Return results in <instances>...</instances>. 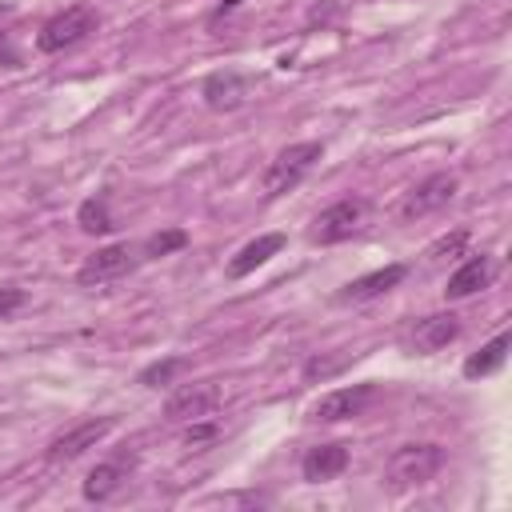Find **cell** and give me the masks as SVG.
I'll return each instance as SVG.
<instances>
[{"label": "cell", "mask_w": 512, "mask_h": 512, "mask_svg": "<svg viewBox=\"0 0 512 512\" xmlns=\"http://www.w3.org/2000/svg\"><path fill=\"white\" fill-rule=\"evenodd\" d=\"M368 216V200L364 196H344L336 204H328L324 212H316V220L308 224V240L312 244H340L348 240Z\"/></svg>", "instance_id": "cell-4"}, {"label": "cell", "mask_w": 512, "mask_h": 512, "mask_svg": "<svg viewBox=\"0 0 512 512\" xmlns=\"http://www.w3.org/2000/svg\"><path fill=\"white\" fill-rule=\"evenodd\" d=\"M24 304H28V296H24L20 288H12V284H4V288H0V320H12Z\"/></svg>", "instance_id": "cell-23"}, {"label": "cell", "mask_w": 512, "mask_h": 512, "mask_svg": "<svg viewBox=\"0 0 512 512\" xmlns=\"http://www.w3.org/2000/svg\"><path fill=\"white\" fill-rule=\"evenodd\" d=\"M96 28H100V12L88 8V4H72V8L56 12L52 20L40 24V32H36V48H40V52H64V48L88 40Z\"/></svg>", "instance_id": "cell-3"}, {"label": "cell", "mask_w": 512, "mask_h": 512, "mask_svg": "<svg viewBox=\"0 0 512 512\" xmlns=\"http://www.w3.org/2000/svg\"><path fill=\"white\" fill-rule=\"evenodd\" d=\"M376 400V384H348V388H332L324 392L312 408H308V420H320V424H340V420H356L372 408Z\"/></svg>", "instance_id": "cell-6"}, {"label": "cell", "mask_w": 512, "mask_h": 512, "mask_svg": "<svg viewBox=\"0 0 512 512\" xmlns=\"http://www.w3.org/2000/svg\"><path fill=\"white\" fill-rule=\"evenodd\" d=\"M184 244H188V232H184V228H164V232L148 236V240L140 244V252H144V256H168V252H180Z\"/></svg>", "instance_id": "cell-19"}, {"label": "cell", "mask_w": 512, "mask_h": 512, "mask_svg": "<svg viewBox=\"0 0 512 512\" xmlns=\"http://www.w3.org/2000/svg\"><path fill=\"white\" fill-rule=\"evenodd\" d=\"M136 248L132 244H108V248H96L84 264H80V272H76V280L80 284H108V280H120V276H128L132 268H136Z\"/></svg>", "instance_id": "cell-9"}, {"label": "cell", "mask_w": 512, "mask_h": 512, "mask_svg": "<svg viewBox=\"0 0 512 512\" xmlns=\"http://www.w3.org/2000/svg\"><path fill=\"white\" fill-rule=\"evenodd\" d=\"M344 468H348V444H316V448H308L304 460H300V472H304L308 484L336 480Z\"/></svg>", "instance_id": "cell-14"}, {"label": "cell", "mask_w": 512, "mask_h": 512, "mask_svg": "<svg viewBox=\"0 0 512 512\" xmlns=\"http://www.w3.org/2000/svg\"><path fill=\"white\" fill-rule=\"evenodd\" d=\"M200 96H204V104H208L212 112H236V108L244 104V96H248V80H244L236 68H224V72H212V76L204 80Z\"/></svg>", "instance_id": "cell-12"}, {"label": "cell", "mask_w": 512, "mask_h": 512, "mask_svg": "<svg viewBox=\"0 0 512 512\" xmlns=\"http://www.w3.org/2000/svg\"><path fill=\"white\" fill-rule=\"evenodd\" d=\"M216 436H220V424H216L212 416H204V420H188L184 444H188V448H204V444H212Z\"/></svg>", "instance_id": "cell-22"}, {"label": "cell", "mask_w": 512, "mask_h": 512, "mask_svg": "<svg viewBox=\"0 0 512 512\" xmlns=\"http://www.w3.org/2000/svg\"><path fill=\"white\" fill-rule=\"evenodd\" d=\"M112 416H100V420H80V424H72L68 432H60L52 444H48V464H68V460H76L80 452H88V448H96L108 432H112Z\"/></svg>", "instance_id": "cell-8"}, {"label": "cell", "mask_w": 512, "mask_h": 512, "mask_svg": "<svg viewBox=\"0 0 512 512\" xmlns=\"http://www.w3.org/2000/svg\"><path fill=\"white\" fill-rule=\"evenodd\" d=\"M0 60H4V64H8V68H16V64H20V56H16V52H12V48H4V44H0Z\"/></svg>", "instance_id": "cell-25"}, {"label": "cell", "mask_w": 512, "mask_h": 512, "mask_svg": "<svg viewBox=\"0 0 512 512\" xmlns=\"http://www.w3.org/2000/svg\"><path fill=\"white\" fill-rule=\"evenodd\" d=\"M184 368V360L180 356H168V360H156V364H148L144 372H140V384L144 388H160V384H172V376Z\"/></svg>", "instance_id": "cell-20"}, {"label": "cell", "mask_w": 512, "mask_h": 512, "mask_svg": "<svg viewBox=\"0 0 512 512\" xmlns=\"http://www.w3.org/2000/svg\"><path fill=\"white\" fill-rule=\"evenodd\" d=\"M236 4H240V0H220V4H216V16H224V12H232Z\"/></svg>", "instance_id": "cell-26"}, {"label": "cell", "mask_w": 512, "mask_h": 512, "mask_svg": "<svg viewBox=\"0 0 512 512\" xmlns=\"http://www.w3.org/2000/svg\"><path fill=\"white\" fill-rule=\"evenodd\" d=\"M76 224H80L84 232H92V236L112 232V228H116V220H112V212H108V196H104V192L88 196V200L76 208Z\"/></svg>", "instance_id": "cell-18"}, {"label": "cell", "mask_w": 512, "mask_h": 512, "mask_svg": "<svg viewBox=\"0 0 512 512\" xmlns=\"http://www.w3.org/2000/svg\"><path fill=\"white\" fill-rule=\"evenodd\" d=\"M340 364H344V360H320V356H312V360L304 364V376H308V380H316V376H328V372H336Z\"/></svg>", "instance_id": "cell-24"}, {"label": "cell", "mask_w": 512, "mask_h": 512, "mask_svg": "<svg viewBox=\"0 0 512 512\" xmlns=\"http://www.w3.org/2000/svg\"><path fill=\"white\" fill-rule=\"evenodd\" d=\"M456 336H460V316L456 312H432V316L416 320V328H412V352H424V356L428 352H440Z\"/></svg>", "instance_id": "cell-13"}, {"label": "cell", "mask_w": 512, "mask_h": 512, "mask_svg": "<svg viewBox=\"0 0 512 512\" xmlns=\"http://www.w3.org/2000/svg\"><path fill=\"white\" fill-rule=\"evenodd\" d=\"M280 248H284V236H280V232H264V236L248 240V244L228 260V276H232V280H240V276L256 272V268H260V264H268Z\"/></svg>", "instance_id": "cell-15"}, {"label": "cell", "mask_w": 512, "mask_h": 512, "mask_svg": "<svg viewBox=\"0 0 512 512\" xmlns=\"http://www.w3.org/2000/svg\"><path fill=\"white\" fill-rule=\"evenodd\" d=\"M4 20H8V8H4V4H0V24H4Z\"/></svg>", "instance_id": "cell-27"}, {"label": "cell", "mask_w": 512, "mask_h": 512, "mask_svg": "<svg viewBox=\"0 0 512 512\" xmlns=\"http://www.w3.org/2000/svg\"><path fill=\"white\" fill-rule=\"evenodd\" d=\"M320 156H324V144H320V140H300V144L280 148V152L268 160L264 176H260V192H264L268 200L292 192V188L320 164Z\"/></svg>", "instance_id": "cell-1"}, {"label": "cell", "mask_w": 512, "mask_h": 512, "mask_svg": "<svg viewBox=\"0 0 512 512\" xmlns=\"http://www.w3.org/2000/svg\"><path fill=\"white\" fill-rule=\"evenodd\" d=\"M440 468H444V448L440 444H404V448H396L388 456L384 480H388L392 492H404V488L428 484Z\"/></svg>", "instance_id": "cell-2"}, {"label": "cell", "mask_w": 512, "mask_h": 512, "mask_svg": "<svg viewBox=\"0 0 512 512\" xmlns=\"http://www.w3.org/2000/svg\"><path fill=\"white\" fill-rule=\"evenodd\" d=\"M492 280H496V260H492L488 252H480V256H468V260L448 276L444 296H448V300H464V296L484 292Z\"/></svg>", "instance_id": "cell-11"}, {"label": "cell", "mask_w": 512, "mask_h": 512, "mask_svg": "<svg viewBox=\"0 0 512 512\" xmlns=\"http://www.w3.org/2000/svg\"><path fill=\"white\" fill-rule=\"evenodd\" d=\"M508 344H512V336H508V332H496L480 352H472V356L464 360V376H468V380H476V376H492V372L504 364Z\"/></svg>", "instance_id": "cell-17"}, {"label": "cell", "mask_w": 512, "mask_h": 512, "mask_svg": "<svg viewBox=\"0 0 512 512\" xmlns=\"http://www.w3.org/2000/svg\"><path fill=\"white\" fill-rule=\"evenodd\" d=\"M220 388L212 384V380H200V384H184V388H176L172 396H168V404H164V416L172 420V424H188V420H204V416H212L216 408H220Z\"/></svg>", "instance_id": "cell-7"}, {"label": "cell", "mask_w": 512, "mask_h": 512, "mask_svg": "<svg viewBox=\"0 0 512 512\" xmlns=\"http://www.w3.org/2000/svg\"><path fill=\"white\" fill-rule=\"evenodd\" d=\"M404 276H408L404 264H384V268H376V272H364V276L348 280V284L336 292V300H340V304H364V300H376V296L392 292Z\"/></svg>", "instance_id": "cell-10"}, {"label": "cell", "mask_w": 512, "mask_h": 512, "mask_svg": "<svg viewBox=\"0 0 512 512\" xmlns=\"http://www.w3.org/2000/svg\"><path fill=\"white\" fill-rule=\"evenodd\" d=\"M464 244H468V228H456V232H448V236H440L436 244H428V260H452V256H460L464 252Z\"/></svg>", "instance_id": "cell-21"}, {"label": "cell", "mask_w": 512, "mask_h": 512, "mask_svg": "<svg viewBox=\"0 0 512 512\" xmlns=\"http://www.w3.org/2000/svg\"><path fill=\"white\" fill-rule=\"evenodd\" d=\"M460 192V176L456 172H432V176H424L420 184H412L408 192H404V200H400V220H420V216H432V212H440L452 196Z\"/></svg>", "instance_id": "cell-5"}, {"label": "cell", "mask_w": 512, "mask_h": 512, "mask_svg": "<svg viewBox=\"0 0 512 512\" xmlns=\"http://www.w3.org/2000/svg\"><path fill=\"white\" fill-rule=\"evenodd\" d=\"M124 480H128V468H124L120 460H104V464H96V468L84 476V500L104 504V500H112V496L120 492Z\"/></svg>", "instance_id": "cell-16"}]
</instances>
